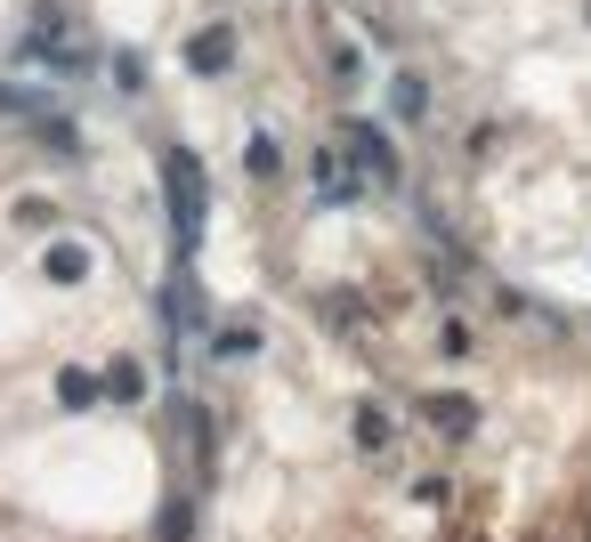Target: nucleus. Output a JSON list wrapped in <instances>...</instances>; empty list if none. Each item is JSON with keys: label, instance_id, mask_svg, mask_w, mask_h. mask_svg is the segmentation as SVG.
Here are the masks:
<instances>
[{"label": "nucleus", "instance_id": "1", "mask_svg": "<svg viewBox=\"0 0 591 542\" xmlns=\"http://www.w3.org/2000/svg\"><path fill=\"white\" fill-rule=\"evenodd\" d=\"M162 178H171V227H178V243H195L202 235V171H195V154H171Z\"/></svg>", "mask_w": 591, "mask_h": 542}, {"label": "nucleus", "instance_id": "2", "mask_svg": "<svg viewBox=\"0 0 591 542\" xmlns=\"http://www.w3.org/2000/svg\"><path fill=\"white\" fill-rule=\"evenodd\" d=\"M228 57H235V33H228V25L187 33V66H195V73H228Z\"/></svg>", "mask_w": 591, "mask_h": 542}, {"label": "nucleus", "instance_id": "3", "mask_svg": "<svg viewBox=\"0 0 591 542\" xmlns=\"http://www.w3.org/2000/svg\"><path fill=\"white\" fill-rule=\"evenodd\" d=\"M340 138H349V146H357V154H364V171H373V178H397V146H390V138H381V130H373V122H349V130H340Z\"/></svg>", "mask_w": 591, "mask_h": 542}, {"label": "nucleus", "instance_id": "4", "mask_svg": "<svg viewBox=\"0 0 591 542\" xmlns=\"http://www.w3.org/2000/svg\"><path fill=\"white\" fill-rule=\"evenodd\" d=\"M357 186H364V178H357V171H349V162H340V154H316V195H333V203H349V195H357Z\"/></svg>", "mask_w": 591, "mask_h": 542}, {"label": "nucleus", "instance_id": "5", "mask_svg": "<svg viewBox=\"0 0 591 542\" xmlns=\"http://www.w3.org/2000/svg\"><path fill=\"white\" fill-rule=\"evenodd\" d=\"M49 276H57V284H81V276H90V252H81V243H57V252H49Z\"/></svg>", "mask_w": 591, "mask_h": 542}, {"label": "nucleus", "instance_id": "6", "mask_svg": "<svg viewBox=\"0 0 591 542\" xmlns=\"http://www.w3.org/2000/svg\"><path fill=\"white\" fill-rule=\"evenodd\" d=\"M357 446H364V453L390 446V413H381V405H364V413H357Z\"/></svg>", "mask_w": 591, "mask_h": 542}, {"label": "nucleus", "instance_id": "7", "mask_svg": "<svg viewBox=\"0 0 591 542\" xmlns=\"http://www.w3.org/2000/svg\"><path fill=\"white\" fill-rule=\"evenodd\" d=\"M276 162H283V154H276V138H268V130H259L252 146H243V171H252V178H268Z\"/></svg>", "mask_w": 591, "mask_h": 542}, {"label": "nucleus", "instance_id": "8", "mask_svg": "<svg viewBox=\"0 0 591 542\" xmlns=\"http://www.w3.org/2000/svg\"><path fill=\"white\" fill-rule=\"evenodd\" d=\"M0 114H40V122H49V97H33V90H9V81H0Z\"/></svg>", "mask_w": 591, "mask_h": 542}, {"label": "nucleus", "instance_id": "9", "mask_svg": "<svg viewBox=\"0 0 591 542\" xmlns=\"http://www.w3.org/2000/svg\"><path fill=\"white\" fill-rule=\"evenodd\" d=\"M57 397L81 413V405H97V381H90V372H66V381H57Z\"/></svg>", "mask_w": 591, "mask_h": 542}, {"label": "nucleus", "instance_id": "10", "mask_svg": "<svg viewBox=\"0 0 591 542\" xmlns=\"http://www.w3.org/2000/svg\"><path fill=\"white\" fill-rule=\"evenodd\" d=\"M106 389H114V397H121V405H130V397H138V389H147V372H138V365H114V372H106Z\"/></svg>", "mask_w": 591, "mask_h": 542}, {"label": "nucleus", "instance_id": "11", "mask_svg": "<svg viewBox=\"0 0 591 542\" xmlns=\"http://www.w3.org/2000/svg\"><path fill=\"white\" fill-rule=\"evenodd\" d=\"M219 348H228V357H252V348H259V332H252V324H235V332H219Z\"/></svg>", "mask_w": 591, "mask_h": 542}, {"label": "nucleus", "instance_id": "12", "mask_svg": "<svg viewBox=\"0 0 591 542\" xmlns=\"http://www.w3.org/2000/svg\"><path fill=\"white\" fill-rule=\"evenodd\" d=\"M430 413H438V422H445V429H471V422H478V413H471V405H454V397H438Z\"/></svg>", "mask_w": 591, "mask_h": 542}]
</instances>
